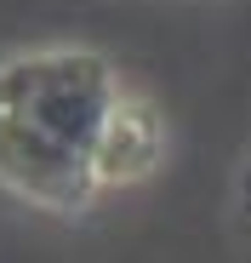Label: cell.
Segmentation results:
<instances>
[{
  "label": "cell",
  "mask_w": 251,
  "mask_h": 263,
  "mask_svg": "<svg viewBox=\"0 0 251 263\" xmlns=\"http://www.w3.org/2000/svg\"><path fill=\"white\" fill-rule=\"evenodd\" d=\"M172 160L160 92L92 40L0 52V195L23 212L86 223L154 183Z\"/></svg>",
  "instance_id": "1"
},
{
  "label": "cell",
  "mask_w": 251,
  "mask_h": 263,
  "mask_svg": "<svg viewBox=\"0 0 251 263\" xmlns=\"http://www.w3.org/2000/svg\"><path fill=\"white\" fill-rule=\"evenodd\" d=\"M228 240H234V263H251V132L228 178Z\"/></svg>",
  "instance_id": "2"
}]
</instances>
